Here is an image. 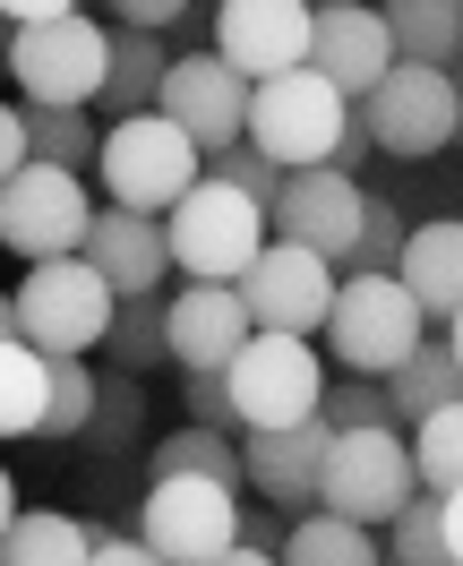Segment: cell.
<instances>
[{
  "label": "cell",
  "instance_id": "21",
  "mask_svg": "<svg viewBox=\"0 0 463 566\" xmlns=\"http://www.w3.org/2000/svg\"><path fill=\"white\" fill-rule=\"evenodd\" d=\"M164 70H172V43H164V35H146V27H112V43H104V95H95V104H104L112 120L155 112Z\"/></svg>",
  "mask_w": 463,
  "mask_h": 566
},
{
  "label": "cell",
  "instance_id": "2",
  "mask_svg": "<svg viewBox=\"0 0 463 566\" xmlns=\"http://www.w3.org/2000/svg\"><path fill=\"white\" fill-rule=\"evenodd\" d=\"M318 335H326V353L344 360V378H378V387H387V369L429 335V318L394 275H344L335 301H326Z\"/></svg>",
  "mask_w": 463,
  "mask_h": 566
},
{
  "label": "cell",
  "instance_id": "49",
  "mask_svg": "<svg viewBox=\"0 0 463 566\" xmlns=\"http://www.w3.org/2000/svg\"><path fill=\"white\" fill-rule=\"evenodd\" d=\"M9 35H18V27H9V18H0V61H9Z\"/></svg>",
  "mask_w": 463,
  "mask_h": 566
},
{
  "label": "cell",
  "instance_id": "4",
  "mask_svg": "<svg viewBox=\"0 0 463 566\" xmlns=\"http://www.w3.org/2000/svg\"><path fill=\"white\" fill-rule=\"evenodd\" d=\"M104 43H112L104 18L61 9V18L18 27L0 70L18 77V104H77V112H95V95H104Z\"/></svg>",
  "mask_w": 463,
  "mask_h": 566
},
{
  "label": "cell",
  "instance_id": "38",
  "mask_svg": "<svg viewBox=\"0 0 463 566\" xmlns=\"http://www.w3.org/2000/svg\"><path fill=\"white\" fill-rule=\"evenodd\" d=\"M112 27H146V35H172V27H198V0H104Z\"/></svg>",
  "mask_w": 463,
  "mask_h": 566
},
{
  "label": "cell",
  "instance_id": "9",
  "mask_svg": "<svg viewBox=\"0 0 463 566\" xmlns=\"http://www.w3.org/2000/svg\"><path fill=\"white\" fill-rule=\"evenodd\" d=\"M86 223H95L86 172H61V164H35V155H27L18 172L0 180V249H9V258H27V266L77 258Z\"/></svg>",
  "mask_w": 463,
  "mask_h": 566
},
{
  "label": "cell",
  "instance_id": "40",
  "mask_svg": "<svg viewBox=\"0 0 463 566\" xmlns=\"http://www.w3.org/2000/svg\"><path fill=\"white\" fill-rule=\"evenodd\" d=\"M86 566H164V558H155V549H146L138 532H104V541H95V549H86Z\"/></svg>",
  "mask_w": 463,
  "mask_h": 566
},
{
  "label": "cell",
  "instance_id": "10",
  "mask_svg": "<svg viewBox=\"0 0 463 566\" xmlns=\"http://www.w3.org/2000/svg\"><path fill=\"white\" fill-rule=\"evenodd\" d=\"M318 344L309 335H257L223 360V395H232V429H284V421H309L318 412Z\"/></svg>",
  "mask_w": 463,
  "mask_h": 566
},
{
  "label": "cell",
  "instance_id": "20",
  "mask_svg": "<svg viewBox=\"0 0 463 566\" xmlns=\"http://www.w3.org/2000/svg\"><path fill=\"white\" fill-rule=\"evenodd\" d=\"M394 283L421 301V318H455L463 310V223L438 214V223H412L403 232V258H394Z\"/></svg>",
  "mask_w": 463,
  "mask_h": 566
},
{
  "label": "cell",
  "instance_id": "37",
  "mask_svg": "<svg viewBox=\"0 0 463 566\" xmlns=\"http://www.w3.org/2000/svg\"><path fill=\"white\" fill-rule=\"evenodd\" d=\"M180 403H189V421L232 429V395H223V369H180ZM232 438H241V429H232Z\"/></svg>",
  "mask_w": 463,
  "mask_h": 566
},
{
  "label": "cell",
  "instance_id": "44",
  "mask_svg": "<svg viewBox=\"0 0 463 566\" xmlns=\"http://www.w3.org/2000/svg\"><path fill=\"white\" fill-rule=\"evenodd\" d=\"M61 9H77V0H0L9 27H35V18H61Z\"/></svg>",
  "mask_w": 463,
  "mask_h": 566
},
{
  "label": "cell",
  "instance_id": "46",
  "mask_svg": "<svg viewBox=\"0 0 463 566\" xmlns=\"http://www.w3.org/2000/svg\"><path fill=\"white\" fill-rule=\"evenodd\" d=\"M9 515H18V481H9V463H0V532H9Z\"/></svg>",
  "mask_w": 463,
  "mask_h": 566
},
{
  "label": "cell",
  "instance_id": "5",
  "mask_svg": "<svg viewBox=\"0 0 463 566\" xmlns=\"http://www.w3.org/2000/svg\"><path fill=\"white\" fill-rule=\"evenodd\" d=\"M412 490H421V472H412V438H403L394 421L335 429V438H326V463H318V506L326 515L378 532Z\"/></svg>",
  "mask_w": 463,
  "mask_h": 566
},
{
  "label": "cell",
  "instance_id": "39",
  "mask_svg": "<svg viewBox=\"0 0 463 566\" xmlns=\"http://www.w3.org/2000/svg\"><path fill=\"white\" fill-rule=\"evenodd\" d=\"M369 155H378V138H369V120H360V104H352V120H344V138H335V155H326V164L360 180V164H369Z\"/></svg>",
  "mask_w": 463,
  "mask_h": 566
},
{
  "label": "cell",
  "instance_id": "29",
  "mask_svg": "<svg viewBox=\"0 0 463 566\" xmlns=\"http://www.w3.org/2000/svg\"><path fill=\"white\" fill-rule=\"evenodd\" d=\"M86 412H95V360L86 353H43V429L52 447H77L86 438Z\"/></svg>",
  "mask_w": 463,
  "mask_h": 566
},
{
  "label": "cell",
  "instance_id": "33",
  "mask_svg": "<svg viewBox=\"0 0 463 566\" xmlns=\"http://www.w3.org/2000/svg\"><path fill=\"white\" fill-rule=\"evenodd\" d=\"M412 472H421V490H463V395L412 421Z\"/></svg>",
  "mask_w": 463,
  "mask_h": 566
},
{
  "label": "cell",
  "instance_id": "23",
  "mask_svg": "<svg viewBox=\"0 0 463 566\" xmlns=\"http://www.w3.org/2000/svg\"><path fill=\"white\" fill-rule=\"evenodd\" d=\"M455 395H463V360L446 353V335H421V344L387 369V412L394 421H429V412L455 403Z\"/></svg>",
  "mask_w": 463,
  "mask_h": 566
},
{
  "label": "cell",
  "instance_id": "25",
  "mask_svg": "<svg viewBox=\"0 0 463 566\" xmlns=\"http://www.w3.org/2000/svg\"><path fill=\"white\" fill-rule=\"evenodd\" d=\"M86 549H95V532L61 506H18L0 532V566H86Z\"/></svg>",
  "mask_w": 463,
  "mask_h": 566
},
{
  "label": "cell",
  "instance_id": "30",
  "mask_svg": "<svg viewBox=\"0 0 463 566\" xmlns=\"http://www.w3.org/2000/svg\"><path fill=\"white\" fill-rule=\"evenodd\" d=\"M18 120H27V155L35 164H61V172H95V112L77 104H18Z\"/></svg>",
  "mask_w": 463,
  "mask_h": 566
},
{
  "label": "cell",
  "instance_id": "31",
  "mask_svg": "<svg viewBox=\"0 0 463 566\" xmlns=\"http://www.w3.org/2000/svg\"><path fill=\"white\" fill-rule=\"evenodd\" d=\"M378 532H387L378 549H387L394 566H455V558H446V524H438V490H412Z\"/></svg>",
  "mask_w": 463,
  "mask_h": 566
},
{
  "label": "cell",
  "instance_id": "42",
  "mask_svg": "<svg viewBox=\"0 0 463 566\" xmlns=\"http://www.w3.org/2000/svg\"><path fill=\"white\" fill-rule=\"evenodd\" d=\"M18 164H27V120H18V104L0 95V180L18 172Z\"/></svg>",
  "mask_w": 463,
  "mask_h": 566
},
{
  "label": "cell",
  "instance_id": "1",
  "mask_svg": "<svg viewBox=\"0 0 463 566\" xmlns=\"http://www.w3.org/2000/svg\"><path fill=\"white\" fill-rule=\"evenodd\" d=\"M164 249H172V275H189V283H241L250 258L266 249V207L198 172L164 207Z\"/></svg>",
  "mask_w": 463,
  "mask_h": 566
},
{
  "label": "cell",
  "instance_id": "19",
  "mask_svg": "<svg viewBox=\"0 0 463 566\" xmlns=\"http://www.w3.org/2000/svg\"><path fill=\"white\" fill-rule=\"evenodd\" d=\"M241 344H250V310H241L232 283L164 292V353H172V369H223Z\"/></svg>",
  "mask_w": 463,
  "mask_h": 566
},
{
  "label": "cell",
  "instance_id": "41",
  "mask_svg": "<svg viewBox=\"0 0 463 566\" xmlns=\"http://www.w3.org/2000/svg\"><path fill=\"white\" fill-rule=\"evenodd\" d=\"M284 524H292V515H275L266 497H257V506H241V541H250V549H284Z\"/></svg>",
  "mask_w": 463,
  "mask_h": 566
},
{
  "label": "cell",
  "instance_id": "34",
  "mask_svg": "<svg viewBox=\"0 0 463 566\" xmlns=\"http://www.w3.org/2000/svg\"><path fill=\"white\" fill-rule=\"evenodd\" d=\"M403 207L394 198H360V232H352V249H344V266L335 275H394V258H403Z\"/></svg>",
  "mask_w": 463,
  "mask_h": 566
},
{
  "label": "cell",
  "instance_id": "12",
  "mask_svg": "<svg viewBox=\"0 0 463 566\" xmlns=\"http://www.w3.org/2000/svg\"><path fill=\"white\" fill-rule=\"evenodd\" d=\"M335 283H344V275H335V258L292 249V241H266V249L250 258V275L232 283V292H241V310H250L257 335H318Z\"/></svg>",
  "mask_w": 463,
  "mask_h": 566
},
{
  "label": "cell",
  "instance_id": "11",
  "mask_svg": "<svg viewBox=\"0 0 463 566\" xmlns=\"http://www.w3.org/2000/svg\"><path fill=\"white\" fill-rule=\"evenodd\" d=\"M9 301H18V344H35V353H95L104 326H112V283L86 258L27 266V283Z\"/></svg>",
  "mask_w": 463,
  "mask_h": 566
},
{
  "label": "cell",
  "instance_id": "45",
  "mask_svg": "<svg viewBox=\"0 0 463 566\" xmlns=\"http://www.w3.org/2000/svg\"><path fill=\"white\" fill-rule=\"evenodd\" d=\"M207 566H275V549H250V541H232L223 558H207Z\"/></svg>",
  "mask_w": 463,
  "mask_h": 566
},
{
  "label": "cell",
  "instance_id": "43",
  "mask_svg": "<svg viewBox=\"0 0 463 566\" xmlns=\"http://www.w3.org/2000/svg\"><path fill=\"white\" fill-rule=\"evenodd\" d=\"M438 524H446V558L463 566V490H438Z\"/></svg>",
  "mask_w": 463,
  "mask_h": 566
},
{
  "label": "cell",
  "instance_id": "28",
  "mask_svg": "<svg viewBox=\"0 0 463 566\" xmlns=\"http://www.w3.org/2000/svg\"><path fill=\"white\" fill-rule=\"evenodd\" d=\"M95 353H112V369H129V378H155L164 369V292H129V301H112V326Z\"/></svg>",
  "mask_w": 463,
  "mask_h": 566
},
{
  "label": "cell",
  "instance_id": "17",
  "mask_svg": "<svg viewBox=\"0 0 463 566\" xmlns=\"http://www.w3.org/2000/svg\"><path fill=\"white\" fill-rule=\"evenodd\" d=\"M309 70L344 95V104H360L378 77L394 70V43H387V18L369 9V0H326L318 18H309Z\"/></svg>",
  "mask_w": 463,
  "mask_h": 566
},
{
  "label": "cell",
  "instance_id": "32",
  "mask_svg": "<svg viewBox=\"0 0 463 566\" xmlns=\"http://www.w3.org/2000/svg\"><path fill=\"white\" fill-rule=\"evenodd\" d=\"M43 429V353L35 344H0V438H35Z\"/></svg>",
  "mask_w": 463,
  "mask_h": 566
},
{
  "label": "cell",
  "instance_id": "16",
  "mask_svg": "<svg viewBox=\"0 0 463 566\" xmlns=\"http://www.w3.org/2000/svg\"><path fill=\"white\" fill-rule=\"evenodd\" d=\"M326 438H335V429H326L318 412H309V421H284V429H241V490H257L275 515H309V506H318Z\"/></svg>",
  "mask_w": 463,
  "mask_h": 566
},
{
  "label": "cell",
  "instance_id": "13",
  "mask_svg": "<svg viewBox=\"0 0 463 566\" xmlns=\"http://www.w3.org/2000/svg\"><path fill=\"white\" fill-rule=\"evenodd\" d=\"M155 112H164L198 155H207V146H232L250 129V77L232 70L223 52H172V70L155 86Z\"/></svg>",
  "mask_w": 463,
  "mask_h": 566
},
{
  "label": "cell",
  "instance_id": "22",
  "mask_svg": "<svg viewBox=\"0 0 463 566\" xmlns=\"http://www.w3.org/2000/svg\"><path fill=\"white\" fill-rule=\"evenodd\" d=\"M378 18H387L394 61L455 70V52H463V0H378Z\"/></svg>",
  "mask_w": 463,
  "mask_h": 566
},
{
  "label": "cell",
  "instance_id": "6",
  "mask_svg": "<svg viewBox=\"0 0 463 566\" xmlns=\"http://www.w3.org/2000/svg\"><path fill=\"white\" fill-rule=\"evenodd\" d=\"M344 120H352V104H344L318 70H284V77H257L250 86V129H241V138H250L275 172H309V164L335 155Z\"/></svg>",
  "mask_w": 463,
  "mask_h": 566
},
{
  "label": "cell",
  "instance_id": "26",
  "mask_svg": "<svg viewBox=\"0 0 463 566\" xmlns=\"http://www.w3.org/2000/svg\"><path fill=\"white\" fill-rule=\"evenodd\" d=\"M86 447L95 455H138L146 447V378L129 369H95V412H86Z\"/></svg>",
  "mask_w": 463,
  "mask_h": 566
},
{
  "label": "cell",
  "instance_id": "24",
  "mask_svg": "<svg viewBox=\"0 0 463 566\" xmlns=\"http://www.w3.org/2000/svg\"><path fill=\"white\" fill-rule=\"evenodd\" d=\"M275 566H387V549H378V532H369V524H344V515L309 506V515H292V524H284Z\"/></svg>",
  "mask_w": 463,
  "mask_h": 566
},
{
  "label": "cell",
  "instance_id": "14",
  "mask_svg": "<svg viewBox=\"0 0 463 566\" xmlns=\"http://www.w3.org/2000/svg\"><path fill=\"white\" fill-rule=\"evenodd\" d=\"M360 189L352 172H335V164H309V172H284L275 180V198H266V241H292V249H318L344 266V249L360 232Z\"/></svg>",
  "mask_w": 463,
  "mask_h": 566
},
{
  "label": "cell",
  "instance_id": "35",
  "mask_svg": "<svg viewBox=\"0 0 463 566\" xmlns=\"http://www.w3.org/2000/svg\"><path fill=\"white\" fill-rule=\"evenodd\" d=\"M318 421L326 429H378V421H394V412H387V387H378V378H326Z\"/></svg>",
  "mask_w": 463,
  "mask_h": 566
},
{
  "label": "cell",
  "instance_id": "50",
  "mask_svg": "<svg viewBox=\"0 0 463 566\" xmlns=\"http://www.w3.org/2000/svg\"><path fill=\"white\" fill-rule=\"evenodd\" d=\"M455 86H463V52H455Z\"/></svg>",
  "mask_w": 463,
  "mask_h": 566
},
{
  "label": "cell",
  "instance_id": "8",
  "mask_svg": "<svg viewBox=\"0 0 463 566\" xmlns=\"http://www.w3.org/2000/svg\"><path fill=\"white\" fill-rule=\"evenodd\" d=\"M360 120L378 155H403V164H429L463 138V86L455 70H421V61H394L369 95H360Z\"/></svg>",
  "mask_w": 463,
  "mask_h": 566
},
{
  "label": "cell",
  "instance_id": "7",
  "mask_svg": "<svg viewBox=\"0 0 463 566\" xmlns=\"http://www.w3.org/2000/svg\"><path fill=\"white\" fill-rule=\"evenodd\" d=\"M138 541L164 566H207L241 541V490L198 481V472H155L138 497Z\"/></svg>",
  "mask_w": 463,
  "mask_h": 566
},
{
  "label": "cell",
  "instance_id": "36",
  "mask_svg": "<svg viewBox=\"0 0 463 566\" xmlns=\"http://www.w3.org/2000/svg\"><path fill=\"white\" fill-rule=\"evenodd\" d=\"M207 180H223V189H241V198H257V207H266L284 172H275V164H266L250 138H232V146H207Z\"/></svg>",
  "mask_w": 463,
  "mask_h": 566
},
{
  "label": "cell",
  "instance_id": "18",
  "mask_svg": "<svg viewBox=\"0 0 463 566\" xmlns=\"http://www.w3.org/2000/svg\"><path fill=\"white\" fill-rule=\"evenodd\" d=\"M77 258L112 283V301L129 292H164L172 283V249H164V214H138V207H95Z\"/></svg>",
  "mask_w": 463,
  "mask_h": 566
},
{
  "label": "cell",
  "instance_id": "15",
  "mask_svg": "<svg viewBox=\"0 0 463 566\" xmlns=\"http://www.w3.org/2000/svg\"><path fill=\"white\" fill-rule=\"evenodd\" d=\"M214 43L207 52H223L232 70L250 77H284V70H309V0H214Z\"/></svg>",
  "mask_w": 463,
  "mask_h": 566
},
{
  "label": "cell",
  "instance_id": "48",
  "mask_svg": "<svg viewBox=\"0 0 463 566\" xmlns=\"http://www.w3.org/2000/svg\"><path fill=\"white\" fill-rule=\"evenodd\" d=\"M446 353L463 360V310H455V318H446Z\"/></svg>",
  "mask_w": 463,
  "mask_h": 566
},
{
  "label": "cell",
  "instance_id": "47",
  "mask_svg": "<svg viewBox=\"0 0 463 566\" xmlns=\"http://www.w3.org/2000/svg\"><path fill=\"white\" fill-rule=\"evenodd\" d=\"M9 335H18V301L0 292V344H9Z\"/></svg>",
  "mask_w": 463,
  "mask_h": 566
},
{
  "label": "cell",
  "instance_id": "27",
  "mask_svg": "<svg viewBox=\"0 0 463 566\" xmlns=\"http://www.w3.org/2000/svg\"><path fill=\"white\" fill-rule=\"evenodd\" d=\"M155 472H198V481H232V490H241V438H232V429H207V421L164 429V438L146 447V481H155Z\"/></svg>",
  "mask_w": 463,
  "mask_h": 566
},
{
  "label": "cell",
  "instance_id": "3",
  "mask_svg": "<svg viewBox=\"0 0 463 566\" xmlns=\"http://www.w3.org/2000/svg\"><path fill=\"white\" fill-rule=\"evenodd\" d=\"M207 172V155L180 138L164 112H129L95 138V180H104V207H138V214H164Z\"/></svg>",
  "mask_w": 463,
  "mask_h": 566
}]
</instances>
